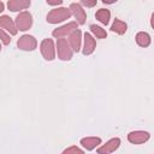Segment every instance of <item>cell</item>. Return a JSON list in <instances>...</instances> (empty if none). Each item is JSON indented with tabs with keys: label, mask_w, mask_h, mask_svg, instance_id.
Instances as JSON below:
<instances>
[{
	"label": "cell",
	"mask_w": 154,
	"mask_h": 154,
	"mask_svg": "<svg viewBox=\"0 0 154 154\" xmlns=\"http://www.w3.org/2000/svg\"><path fill=\"white\" fill-rule=\"evenodd\" d=\"M71 14L72 13H71L70 8H66V7L54 8L47 14V22L51 24H57V23H60V22L69 19L71 17Z\"/></svg>",
	"instance_id": "6da1fadb"
},
{
	"label": "cell",
	"mask_w": 154,
	"mask_h": 154,
	"mask_svg": "<svg viewBox=\"0 0 154 154\" xmlns=\"http://www.w3.org/2000/svg\"><path fill=\"white\" fill-rule=\"evenodd\" d=\"M57 49H58V57L61 60H70L72 58V48H70V45L65 38H58L57 42Z\"/></svg>",
	"instance_id": "7a4b0ae2"
},
{
	"label": "cell",
	"mask_w": 154,
	"mask_h": 154,
	"mask_svg": "<svg viewBox=\"0 0 154 154\" xmlns=\"http://www.w3.org/2000/svg\"><path fill=\"white\" fill-rule=\"evenodd\" d=\"M31 24H32V17L26 11L20 12L16 18V25H17L18 30H20V31H25V30L30 29Z\"/></svg>",
	"instance_id": "3957f363"
},
{
	"label": "cell",
	"mask_w": 154,
	"mask_h": 154,
	"mask_svg": "<svg viewBox=\"0 0 154 154\" xmlns=\"http://www.w3.org/2000/svg\"><path fill=\"white\" fill-rule=\"evenodd\" d=\"M37 46V42L31 35H23L17 41V47L22 51H34Z\"/></svg>",
	"instance_id": "277c9868"
},
{
	"label": "cell",
	"mask_w": 154,
	"mask_h": 154,
	"mask_svg": "<svg viewBox=\"0 0 154 154\" xmlns=\"http://www.w3.org/2000/svg\"><path fill=\"white\" fill-rule=\"evenodd\" d=\"M41 53L43 55V58L46 60H53L55 57V52H54V43L51 38H45L41 42Z\"/></svg>",
	"instance_id": "5b68a950"
},
{
	"label": "cell",
	"mask_w": 154,
	"mask_h": 154,
	"mask_svg": "<svg viewBox=\"0 0 154 154\" xmlns=\"http://www.w3.org/2000/svg\"><path fill=\"white\" fill-rule=\"evenodd\" d=\"M150 135L147 131H141V130H136V131H131L128 135V140L129 142L134 143V144H141L144 143L149 140Z\"/></svg>",
	"instance_id": "8992f818"
},
{
	"label": "cell",
	"mask_w": 154,
	"mask_h": 154,
	"mask_svg": "<svg viewBox=\"0 0 154 154\" xmlns=\"http://www.w3.org/2000/svg\"><path fill=\"white\" fill-rule=\"evenodd\" d=\"M76 29H77V23L76 22H70V23H67V24H65V25H63L60 28L54 29L52 35L54 37H57V38H61V37H64L66 35H70Z\"/></svg>",
	"instance_id": "52a82bcc"
},
{
	"label": "cell",
	"mask_w": 154,
	"mask_h": 154,
	"mask_svg": "<svg viewBox=\"0 0 154 154\" xmlns=\"http://www.w3.org/2000/svg\"><path fill=\"white\" fill-rule=\"evenodd\" d=\"M70 10H71V13L73 14V17L77 19L78 24H84L85 23L87 14H85V11L83 10V7L79 4H76V2L71 4L70 5Z\"/></svg>",
	"instance_id": "ba28073f"
},
{
	"label": "cell",
	"mask_w": 154,
	"mask_h": 154,
	"mask_svg": "<svg viewBox=\"0 0 154 154\" xmlns=\"http://www.w3.org/2000/svg\"><path fill=\"white\" fill-rule=\"evenodd\" d=\"M0 25H1V29L8 31L11 35H16L17 31H18V28L17 25L13 23V20L8 17V16H1L0 17Z\"/></svg>",
	"instance_id": "9c48e42d"
},
{
	"label": "cell",
	"mask_w": 154,
	"mask_h": 154,
	"mask_svg": "<svg viewBox=\"0 0 154 154\" xmlns=\"http://www.w3.org/2000/svg\"><path fill=\"white\" fill-rule=\"evenodd\" d=\"M119 144H120V140H119V138H117V137H116V138H112V140L107 141L106 144H103L102 147H100V148L97 149V153H100V154L112 153V152H114L116 149H118Z\"/></svg>",
	"instance_id": "30bf717a"
},
{
	"label": "cell",
	"mask_w": 154,
	"mask_h": 154,
	"mask_svg": "<svg viewBox=\"0 0 154 154\" xmlns=\"http://www.w3.org/2000/svg\"><path fill=\"white\" fill-rule=\"evenodd\" d=\"M81 36H82V32H81L79 29L73 30V31L69 35L70 46H71V48H72L75 52H78L79 48H81Z\"/></svg>",
	"instance_id": "8fae6325"
},
{
	"label": "cell",
	"mask_w": 154,
	"mask_h": 154,
	"mask_svg": "<svg viewBox=\"0 0 154 154\" xmlns=\"http://www.w3.org/2000/svg\"><path fill=\"white\" fill-rule=\"evenodd\" d=\"M29 6H30V0H8V4H7L8 10L12 12L28 8Z\"/></svg>",
	"instance_id": "7c38bea8"
},
{
	"label": "cell",
	"mask_w": 154,
	"mask_h": 154,
	"mask_svg": "<svg viewBox=\"0 0 154 154\" xmlns=\"http://www.w3.org/2000/svg\"><path fill=\"white\" fill-rule=\"evenodd\" d=\"M95 46H96V43H95V40L93 38V36H91L90 34L85 32V34H84L83 54H84V55H89V54H91V53L94 52V49H95Z\"/></svg>",
	"instance_id": "4fadbf2b"
},
{
	"label": "cell",
	"mask_w": 154,
	"mask_h": 154,
	"mask_svg": "<svg viewBox=\"0 0 154 154\" xmlns=\"http://www.w3.org/2000/svg\"><path fill=\"white\" fill-rule=\"evenodd\" d=\"M81 144L87 150H93L95 147L101 144V138L100 137H84L81 140Z\"/></svg>",
	"instance_id": "5bb4252c"
},
{
	"label": "cell",
	"mask_w": 154,
	"mask_h": 154,
	"mask_svg": "<svg viewBox=\"0 0 154 154\" xmlns=\"http://www.w3.org/2000/svg\"><path fill=\"white\" fill-rule=\"evenodd\" d=\"M136 42L141 47H148L150 45V36H149V34L148 32H144V31L137 32V35H136Z\"/></svg>",
	"instance_id": "9a60e30c"
},
{
	"label": "cell",
	"mask_w": 154,
	"mask_h": 154,
	"mask_svg": "<svg viewBox=\"0 0 154 154\" xmlns=\"http://www.w3.org/2000/svg\"><path fill=\"white\" fill-rule=\"evenodd\" d=\"M95 17H96V19H97L100 23H102V24L107 25V24H108V22H109L111 12H109L108 10H106V8H100V10L96 12Z\"/></svg>",
	"instance_id": "2e32d148"
},
{
	"label": "cell",
	"mask_w": 154,
	"mask_h": 154,
	"mask_svg": "<svg viewBox=\"0 0 154 154\" xmlns=\"http://www.w3.org/2000/svg\"><path fill=\"white\" fill-rule=\"evenodd\" d=\"M126 28H128L126 23L122 22L120 19H114V22H113V24H112V26H111V30H112L113 32H117V34H119V35H123V34H125Z\"/></svg>",
	"instance_id": "e0dca14e"
},
{
	"label": "cell",
	"mask_w": 154,
	"mask_h": 154,
	"mask_svg": "<svg viewBox=\"0 0 154 154\" xmlns=\"http://www.w3.org/2000/svg\"><path fill=\"white\" fill-rule=\"evenodd\" d=\"M90 30H91V32L96 36V38H105V37L107 36L106 30L102 29L101 26L95 25V24H91V25H90Z\"/></svg>",
	"instance_id": "ac0fdd59"
},
{
	"label": "cell",
	"mask_w": 154,
	"mask_h": 154,
	"mask_svg": "<svg viewBox=\"0 0 154 154\" xmlns=\"http://www.w3.org/2000/svg\"><path fill=\"white\" fill-rule=\"evenodd\" d=\"M70 153H79V154H82L83 150L79 149L78 147H70V148H67V149L64 150V154H70Z\"/></svg>",
	"instance_id": "d6986e66"
},
{
	"label": "cell",
	"mask_w": 154,
	"mask_h": 154,
	"mask_svg": "<svg viewBox=\"0 0 154 154\" xmlns=\"http://www.w3.org/2000/svg\"><path fill=\"white\" fill-rule=\"evenodd\" d=\"M1 40H2V43H4V45H8V43L11 42L10 36L5 32V30H4V29H1Z\"/></svg>",
	"instance_id": "ffe728a7"
},
{
	"label": "cell",
	"mask_w": 154,
	"mask_h": 154,
	"mask_svg": "<svg viewBox=\"0 0 154 154\" xmlns=\"http://www.w3.org/2000/svg\"><path fill=\"white\" fill-rule=\"evenodd\" d=\"M81 4L85 7H94L96 5V0H81Z\"/></svg>",
	"instance_id": "44dd1931"
},
{
	"label": "cell",
	"mask_w": 154,
	"mask_h": 154,
	"mask_svg": "<svg viewBox=\"0 0 154 154\" xmlns=\"http://www.w3.org/2000/svg\"><path fill=\"white\" fill-rule=\"evenodd\" d=\"M61 2H63V0H47V4H48V5H52V6L60 5Z\"/></svg>",
	"instance_id": "7402d4cb"
},
{
	"label": "cell",
	"mask_w": 154,
	"mask_h": 154,
	"mask_svg": "<svg viewBox=\"0 0 154 154\" xmlns=\"http://www.w3.org/2000/svg\"><path fill=\"white\" fill-rule=\"evenodd\" d=\"M117 0H102V2L103 4H113V2H116Z\"/></svg>",
	"instance_id": "603a6c76"
},
{
	"label": "cell",
	"mask_w": 154,
	"mask_h": 154,
	"mask_svg": "<svg viewBox=\"0 0 154 154\" xmlns=\"http://www.w3.org/2000/svg\"><path fill=\"white\" fill-rule=\"evenodd\" d=\"M150 25H152V28L154 29V12L152 13V19H150Z\"/></svg>",
	"instance_id": "cb8c5ba5"
}]
</instances>
